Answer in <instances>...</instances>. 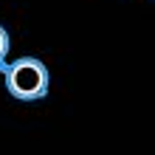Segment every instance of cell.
Here are the masks:
<instances>
[{"label": "cell", "mask_w": 155, "mask_h": 155, "mask_svg": "<svg viewBox=\"0 0 155 155\" xmlns=\"http://www.w3.org/2000/svg\"><path fill=\"white\" fill-rule=\"evenodd\" d=\"M0 74L6 79V90L20 102H37L48 96L51 74L37 57H20L14 62H6Z\"/></svg>", "instance_id": "6da1fadb"}, {"label": "cell", "mask_w": 155, "mask_h": 155, "mask_svg": "<svg viewBox=\"0 0 155 155\" xmlns=\"http://www.w3.org/2000/svg\"><path fill=\"white\" fill-rule=\"evenodd\" d=\"M8 48H12V42H8V31L0 25V68L6 65V57H8Z\"/></svg>", "instance_id": "7a4b0ae2"}]
</instances>
